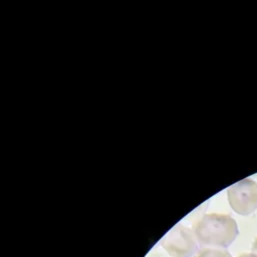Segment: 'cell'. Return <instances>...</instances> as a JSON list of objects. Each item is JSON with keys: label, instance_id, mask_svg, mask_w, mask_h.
<instances>
[{"label": "cell", "instance_id": "cell-1", "mask_svg": "<svg viewBox=\"0 0 257 257\" xmlns=\"http://www.w3.org/2000/svg\"><path fill=\"white\" fill-rule=\"evenodd\" d=\"M192 230L198 243L204 247L225 249L238 236L236 221L228 214H204L194 222Z\"/></svg>", "mask_w": 257, "mask_h": 257}, {"label": "cell", "instance_id": "cell-2", "mask_svg": "<svg viewBox=\"0 0 257 257\" xmlns=\"http://www.w3.org/2000/svg\"><path fill=\"white\" fill-rule=\"evenodd\" d=\"M160 245L172 257H191L198 250V241L192 229L178 224L160 240Z\"/></svg>", "mask_w": 257, "mask_h": 257}, {"label": "cell", "instance_id": "cell-3", "mask_svg": "<svg viewBox=\"0 0 257 257\" xmlns=\"http://www.w3.org/2000/svg\"><path fill=\"white\" fill-rule=\"evenodd\" d=\"M228 202L239 215H249L257 209V182L246 178L227 189Z\"/></svg>", "mask_w": 257, "mask_h": 257}, {"label": "cell", "instance_id": "cell-4", "mask_svg": "<svg viewBox=\"0 0 257 257\" xmlns=\"http://www.w3.org/2000/svg\"><path fill=\"white\" fill-rule=\"evenodd\" d=\"M195 257H232L231 254L220 248H209V247H204L200 249Z\"/></svg>", "mask_w": 257, "mask_h": 257}, {"label": "cell", "instance_id": "cell-5", "mask_svg": "<svg viewBox=\"0 0 257 257\" xmlns=\"http://www.w3.org/2000/svg\"><path fill=\"white\" fill-rule=\"evenodd\" d=\"M251 252L252 253H254V254H256L257 255V238L253 241V243H252V246H251Z\"/></svg>", "mask_w": 257, "mask_h": 257}, {"label": "cell", "instance_id": "cell-6", "mask_svg": "<svg viewBox=\"0 0 257 257\" xmlns=\"http://www.w3.org/2000/svg\"><path fill=\"white\" fill-rule=\"evenodd\" d=\"M237 257H257V255L251 252V253H242V254H240Z\"/></svg>", "mask_w": 257, "mask_h": 257}]
</instances>
